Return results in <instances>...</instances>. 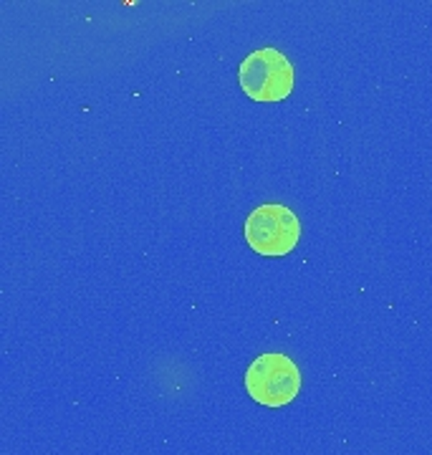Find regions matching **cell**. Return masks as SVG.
<instances>
[{
  "label": "cell",
  "mask_w": 432,
  "mask_h": 455,
  "mask_svg": "<svg viewBox=\"0 0 432 455\" xmlns=\"http://www.w3.org/2000/svg\"><path fill=\"white\" fill-rule=\"evenodd\" d=\"M245 390L258 405L284 407L301 392V372L286 355H260L245 372Z\"/></svg>",
  "instance_id": "cell-1"
},
{
  "label": "cell",
  "mask_w": 432,
  "mask_h": 455,
  "mask_svg": "<svg viewBox=\"0 0 432 455\" xmlns=\"http://www.w3.org/2000/svg\"><path fill=\"white\" fill-rule=\"evenodd\" d=\"M301 238V223L286 205H260L245 220V241L260 256H286Z\"/></svg>",
  "instance_id": "cell-2"
},
{
  "label": "cell",
  "mask_w": 432,
  "mask_h": 455,
  "mask_svg": "<svg viewBox=\"0 0 432 455\" xmlns=\"http://www.w3.org/2000/svg\"><path fill=\"white\" fill-rule=\"evenodd\" d=\"M240 89L256 101H281L293 89V66L281 51H253L238 71Z\"/></svg>",
  "instance_id": "cell-3"
}]
</instances>
